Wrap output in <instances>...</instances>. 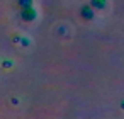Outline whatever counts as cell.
Returning <instances> with one entry per match:
<instances>
[{
    "instance_id": "1",
    "label": "cell",
    "mask_w": 124,
    "mask_h": 119,
    "mask_svg": "<svg viewBox=\"0 0 124 119\" xmlns=\"http://www.w3.org/2000/svg\"><path fill=\"white\" fill-rule=\"evenodd\" d=\"M36 16H38V14H36V10L32 9V5L22 9V19H24V21H29V22H31V21H36Z\"/></svg>"
},
{
    "instance_id": "2",
    "label": "cell",
    "mask_w": 124,
    "mask_h": 119,
    "mask_svg": "<svg viewBox=\"0 0 124 119\" xmlns=\"http://www.w3.org/2000/svg\"><path fill=\"white\" fill-rule=\"evenodd\" d=\"M82 17L83 19H92L93 17V12H92V7H88V5H85V7H82Z\"/></svg>"
},
{
    "instance_id": "3",
    "label": "cell",
    "mask_w": 124,
    "mask_h": 119,
    "mask_svg": "<svg viewBox=\"0 0 124 119\" xmlns=\"http://www.w3.org/2000/svg\"><path fill=\"white\" fill-rule=\"evenodd\" d=\"M105 5H107L105 0H92V7L95 9H105Z\"/></svg>"
},
{
    "instance_id": "4",
    "label": "cell",
    "mask_w": 124,
    "mask_h": 119,
    "mask_svg": "<svg viewBox=\"0 0 124 119\" xmlns=\"http://www.w3.org/2000/svg\"><path fill=\"white\" fill-rule=\"evenodd\" d=\"M19 5L24 9V7H31L32 5V0H19Z\"/></svg>"
}]
</instances>
